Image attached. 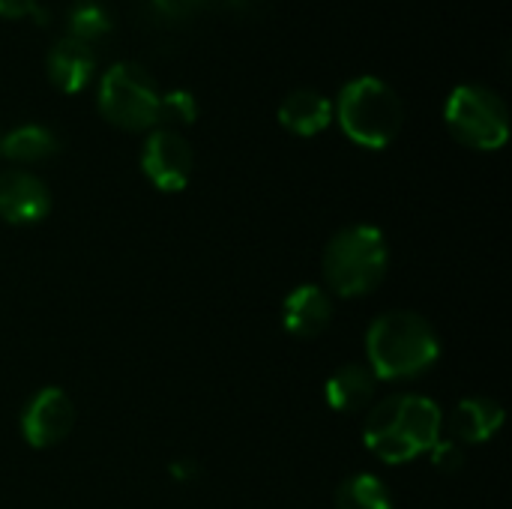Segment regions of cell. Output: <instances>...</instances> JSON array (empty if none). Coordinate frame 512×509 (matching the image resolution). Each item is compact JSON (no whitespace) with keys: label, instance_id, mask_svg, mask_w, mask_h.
I'll use <instances>...</instances> for the list:
<instances>
[{"label":"cell","instance_id":"cell-1","mask_svg":"<svg viewBox=\"0 0 512 509\" xmlns=\"http://www.w3.org/2000/svg\"><path fill=\"white\" fill-rule=\"evenodd\" d=\"M444 414L435 399L420 393H396L378 402L363 429V444L387 465H408L429 456L441 441Z\"/></svg>","mask_w":512,"mask_h":509},{"label":"cell","instance_id":"cell-2","mask_svg":"<svg viewBox=\"0 0 512 509\" xmlns=\"http://www.w3.org/2000/svg\"><path fill=\"white\" fill-rule=\"evenodd\" d=\"M366 357L378 381H414L441 357L435 327L417 312H384L366 330Z\"/></svg>","mask_w":512,"mask_h":509},{"label":"cell","instance_id":"cell-3","mask_svg":"<svg viewBox=\"0 0 512 509\" xmlns=\"http://www.w3.org/2000/svg\"><path fill=\"white\" fill-rule=\"evenodd\" d=\"M333 120H339L342 132L354 144L366 150H384L402 132L405 105L384 78L360 75L339 90V99L333 102Z\"/></svg>","mask_w":512,"mask_h":509},{"label":"cell","instance_id":"cell-4","mask_svg":"<svg viewBox=\"0 0 512 509\" xmlns=\"http://www.w3.org/2000/svg\"><path fill=\"white\" fill-rule=\"evenodd\" d=\"M390 264V246L375 225H348L324 249V282L333 294L357 300L372 294Z\"/></svg>","mask_w":512,"mask_h":509},{"label":"cell","instance_id":"cell-5","mask_svg":"<svg viewBox=\"0 0 512 509\" xmlns=\"http://www.w3.org/2000/svg\"><path fill=\"white\" fill-rule=\"evenodd\" d=\"M159 87L153 75L132 60H120L99 78L96 102L108 123L129 132H147L159 126Z\"/></svg>","mask_w":512,"mask_h":509},{"label":"cell","instance_id":"cell-6","mask_svg":"<svg viewBox=\"0 0 512 509\" xmlns=\"http://www.w3.org/2000/svg\"><path fill=\"white\" fill-rule=\"evenodd\" d=\"M444 123L471 150H501L510 138L507 102L483 84H459L444 102Z\"/></svg>","mask_w":512,"mask_h":509},{"label":"cell","instance_id":"cell-7","mask_svg":"<svg viewBox=\"0 0 512 509\" xmlns=\"http://www.w3.org/2000/svg\"><path fill=\"white\" fill-rule=\"evenodd\" d=\"M195 153L177 129H150L141 147V171L159 192H183L192 180Z\"/></svg>","mask_w":512,"mask_h":509},{"label":"cell","instance_id":"cell-8","mask_svg":"<svg viewBox=\"0 0 512 509\" xmlns=\"http://www.w3.org/2000/svg\"><path fill=\"white\" fill-rule=\"evenodd\" d=\"M75 426V405L66 390L42 387L21 411V438L33 450H51L69 438Z\"/></svg>","mask_w":512,"mask_h":509},{"label":"cell","instance_id":"cell-9","mask_svg":"<svg viewBox=\"0 0 512 509\" xmlns=\"http://www.w3.org/2000/svg\"><path fill=\"white\" fill-rule=\"evenodd\" d=\"M51 213V192L42 177L30 171L0 174V219L9 225H36Z\"/></svg>","mask_w":512,"mask_h":509},{"label":"cell","instance_id":"cell-10","mask_svg":"<svg viewBox=\"0 0 512 509\" xmlns=\"http://www.w3.org/2000/svg\"><path fill=\"white\" fill-rule=\"evenodd\" d=\"M45 72L60 93H81L96 75V51L90 42L63 36L48 48Z\"/></svg>","mask_w":512,"mask_h":509},{"label":"cell","instance_id":"cell-11","mask_svg":"<svg viewBox=\"0 0 512 509\" xmlns=\"http://www.w3.org/2000/svg\"><path fill=\"white\" fill-rule=\"evenodd\" d=\"M333 321V300L321 285H297L282 303V327L297 339L321 336Z\"/></svg>","mask_w":512,"mask_h":509},{"label":"cell","instance_id":"cell-12","mask_svg":"<svg viewBox=\"0 0 512 509\" xmlns=\"http://www.w3.org/2000/svg\"><path fill=\"white\" fill-rule=\"evenodd\" d=\"M501 426H504V408L489 396H468L450 414V435L462 447H477L492 441L501 432Z\"/></svg>","mask_w":512,"mask_h":509},{"label":"cell","instance_id":"cell-13","mask_svg":"<svg viewBox=\"0 0 512 509\" xmlns=\"http://www.w3.org/2000/svg\"><path fill=\"white\" fill-rule=\"evenodd\" d=\"M276 117H279V123H282L291 135L312 138V135L324 132V129L333 123V99H327V96L318 93V90L300 87V90H291V93L282 99Z\"/></svg>","mask_w":512,"mask_h":509},{"label":"cell","instance_id":"cell-14","mask_svg":"<svg viewBox=\"0 0 512 509\" xmlns=\"http://www.w3.org/2000/svg\"><path fill=\"white\" fill-rule=\"evenodd\" d=\"M375 384L378 378L372 375L369 366L363 363H345L339 366L327 384H324V396H327V405L339 414H357L363 411L372 396H375Z\"/></svg>","mask_w":512,"mask_h":509},{"label":"cell","instance_id":"cell-15","mask_svg":"<svg viewBox=\"0 0 512 509\" xmlns=\"http://www.w3.org/2000/svg\"><path fill=\"white\" fill-rule=\"evenodd\" d=\"M57 150H60L57 135L42 123H21L0 138V156H6L9 162H18V165L45 162Z\"/></svg>","mask_w":512,"mask_h":509},{"label":"cell","instance_id":"cell-16","mask_svg":"<svg viewBox=\"0 0 512 509\" xmlns=\"http://www.w3.org/2000/svg\"><path fill=\"white\" fill-rule=\"evenodd\" d=\"M336 509H393V495L375 474H354L339 483Z\"/></svg>","mask_w":512,"mask_h":509},{"label":"cell","instance_id":"cell-17","mask_svg":"<svg viewBox=\"0 0 512 509\" xmlns=\"http://www.w3.org/2000/svg\"><path fill=\"white\" fill-rule=\"evenodd\" d=\"M111 33V15L99 0H75L66 15V36L81 42H96Z\"/></svg>","mask_w":512,"mask_h":509},{"label":"cell","instance_id":"cell-18","mask_svg":"<svg viewBox=\"0 0 512 509\" xmlns=\"http://www.w3.org/2000/svg\"><path fill=\"white\" fill-rule=\"evenodd\" d=\"M198 120V99L189 90H168L159 96V123L165 129H180Z\"/></svg>","mask_w":512,"mask_h":509},{"label":"cell","instance_id":"cell-19","mask_svg":"<svg viewBox=\"0 0 512 509\" xmlns=\"http://www.w3.org/2000/svg\"><path fill=\"white\" fill-rule=\"evenodd\" d=\"M429 459H432V465H435L441 474H456V471L465 465V450H462V444H456L453 438H441V441L432 447Z\"/></svg>","mask_w":512,"mask_h":509},{"label":"cell","instance_id":"cell-20","mask_svg":"<svg viewBox=\"0 0 512 509\" xmlns=\"http://www.w3.org/2000/svg\"><path fill=\"white\" fill-rule=\"evenodd\" d=\"M36 18L45 21V9L39 0H0V18Z\"/></svg>","mask_w":512,"mask_h":509},{"label":"cell","instance_id":"cell-21","mask_svg":"<svg viewBox=\"0 0 512 509\" xmlns=\"http://www.w3.org/2000/svg\"><path fill=\"white\" fill-rule=\"evenodd\" d=\"M150 3L165 18H189L204 6V0H150Z\"/></svg>","mask_w":512,"mask_h":509},{"label":"cell","instance_id":"cell-22","mask_svg":"<svg viewBox=\"0 0 512 509\" xmlns=\"http://www.w3.org/2000/svg\"><path fill=\"white\" fill-rule=\"evenodd\" d=\"M171 477L177 480V483H192L195 477H198V465L192 462V459H177V462H171Z\"/></svg>","mask_w":512,"mask_h":509}]
</instances>
